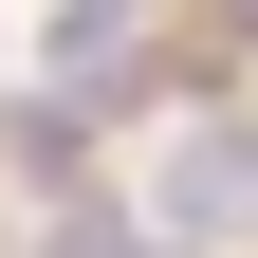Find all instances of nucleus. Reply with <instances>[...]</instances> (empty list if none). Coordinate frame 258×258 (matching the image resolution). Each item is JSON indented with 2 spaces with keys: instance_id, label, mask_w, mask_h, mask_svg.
<instances>
[{
  "instance_id": "1",
  "label": "nucleus",
  "mask_w": 258,
  "mask_h": 258,
  "mask_svg": "<svg viewBox=\"0 0 258 258\" xmlns=\"http://www.w3.org/2000/svg\"><path fill=\"white\" fill-rule=\"evenodd\" d=\"M148 203H166V240H258V129H166Z\"/></svg>"
}]
</instances>
